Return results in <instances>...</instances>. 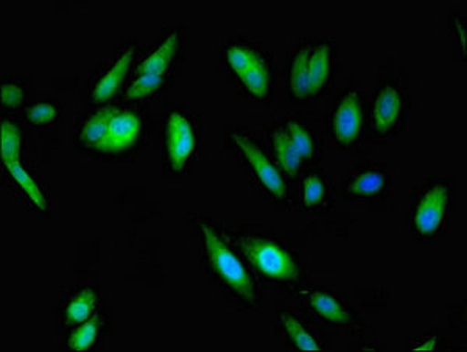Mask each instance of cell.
Instances as JSON below:
<instances>
[{"label":"cell","instance_id":"ac0fdd59","mask_svg":"<svg viewBox=\"0 0 467 352\" xmlns=\"http://www.w3.org/2000/svg\"><path fill=\"white\" fill-rule=\"evenodd\" d=\"M103 326V318L100 316H90L89 320L81 323L69 336V347L74 351H85L96 342L97 336Z\"/></svg>","mask_w":467,"mask_h":352},{"label":"cell","instance_id":"52a82bcc","mask_svg":"<svg viewBox=\"0 0 467 352\" xmlns=\"http://www.w3.org/2000/svg\"><path fill=\"white\" fill-rule=\"evenodd\" d=\"M233 140L239 147L242 155L250 162L251 169L254 171L255 178L261 181L266 192L282 202L287 198V186L282 178L277 167L268 160L265 151L251 140L248 134L234 133Z\"/></svg>","mask_w":467,"mask_h":352},{"label":"cell","instance_id":"7402d4cb","mask_svg":"<svg viewBox=\"0 0 467 352\" xmlns=\"http://www.w3.org/2000/svg\"><path fill=\"white\" fill-rule=\"evenodd\" d=\"M326 197V184L318 175L306 176L303 182V202L306 206H315Z\"/></svg>","mask_w":467,"mask_h":352},{"label":"cell","instance_id":"5bb4252c","mask_svg":"<svg viewBox=\"0 0 467 352\" xmlns=\"http://www.w3.org/2000/svg\"><path fill=\"white\" fill-rule=\"evenodd\" d=\"M306 298H307L308 305L312 307L315 314L324 318V320L335 323V325H349V323H352V314H350L349 309L334 295L323 292V290L321 292L314 290V292H308Z\"/></svg>","mask_w":467,"mask_h":352},{"label":"cell","instance_id":"30bf717a","mask_svg":"<svg viewBox=\"0 0 467 352\" xmlns=\"http://www.w3.org/2000/svg\"><path fill=\"white\" fill-rule=\"evenodd\" d=\"M449 203V187L435 182L427 187L414 206L413 222L420 234H433L440 228Z\"/></svg>","mask_w":467,"mask_h":352},{"label":"cell","instance_id":"603a6c76","mask_svg":"<svg viewBox=\"0 0 467 352\" xmlns=\"http://www.w3.org/2000/svg\"><path fill=\"white\" fill-rule=\"evenodd\" d=\"M58 108L54 103H36L28 108L27 119L32 123H50L58 118Z\"/></svg>","mask_w":467,"mask_h":352},{"label":"cell","instance_id":"8fae6325","mask_svg":"<svg viewBox=\"0 0 467 352\" xmlns=\"http://www.w3.org/2000/svg\"><path fill=\"white\" fill-rule=\"evenodd\" d=\"M363 125V105L357 92H348L341 97L334 116V133L343 145L356 142Z\"/></svg>","mask_w":467,"mask_h":352},{"label":"cell","instance_id":"4fadbf2b","mask_svg":"<svg viewBox=\"0 0 467 352\" xmlns=\"http://www.w3.org/2000/svg\"><path fill=\"white\" fill-rule=\"evenodd\" d=\"M181 41L182 39L180 30L171 32L139 63L136 74H167V70L180 52Z\"/></svg>","mask_w":467,"mask_h":352},{"label":"cell","instance_id":"ffe728a7","mask_svg":"<svg viewBox=\"0 0 467 352\" xmlns=\"http://www.w3.org/2000/svg\"><path fill=\"white\" fill-rule=\"evenodd\" d=\"M6 169L10 171L11 175L15 178V181L19 184V187L24 191V193L30 198V202L36 204L37 208L46 211V208H47V202H46L44 193L41 192V189L37 186L36 181L33 180L32 175H30V173L22 167L21 162L11 164V166L6 167Z\"/></svg>","mask_w":467,"mask_h":352},{"label":"cell","instance_id":"cb8c5ba5","mask_svg":"<svg viewBox=\"0 0 467 352\" xmlns=\"http://www.w3.org/2000/svg\"><path fill=\"white\" fill-rule=\"evenodd\" d=\"M24 97H26V92H24V88L21 85L13 83V81L2 85V102L5 107H19L24 102Z\"/></svg>","mask_w":467,"mask_h":352},{"label":"cell","instance_id":"2e32d148","mask_svg":"<svg viewBox=\"0 0 467 352\" xmlns=\"http://www.w3.org/2000/svg\"><path fill=\"white\" fill-rule=\"evenodd\" d=\"M22 131L17 123L4 120L0 127V151L6 167L21 162Z\"/></svg>","mask_w":467,"mask_h":352},{"label":"cell","instance_id":"e0dca14e","mask_svg":"<svg viewBox=\"0 0 467 352\" xmlns=\"http://www.w3.org/2000/svg\"><path fill=\"white\" fill-rule=\"evenodd\" d=\"M97 301L99 298L92 288H86L80 294L75 295L64 310L66 321L69 325H81L86 320H89L96 310Z\"/></svg>","mask_w":467,"mask_h":352},{"label":"cell","instance_id":"5b68a950","mask_svg":"<svg viewBox=\"0 0 467 352\" xmlns=\"http://www.w3.org/2000/svg\"><path fill=\"white\" fill-rule=\"evenodd\" d=\"M202 239L206 246L207 261L218 278L222 279L224 285L231 288L237 296L248 303H254L257 299L254 281L251 278L250 273L246 272L237 254H234V251L209 226L202 228Z\"/></svg>","mask_w":467,"mask_h":352},{"label":"cell","instance_id":"44dd1931","mask_svg":"<svg viewBox=\"0 0 467 352\" xmlns=\"http://www.w3.org/2000/svg\"><path fill=\"white\" fill-rule=\"evenodd\" d=\"M167 74H136V78L128 86V98H144L162 88Z\"/></svg>","mask_w":467,"mask_h":352},{"label":"cell","instance_id":"7a4b0ae2","mask_svg":"<svg viewBox=\"0 0 467 352\" xmlns=\"http://www.w3.org/2000/svg\"><path fill=\"white\" fill-rule=\"evenodd\" d=\"M334 72V46L329 41L304 44L288 66V86L295 98H312L329 85Z\"/></svg>","mask_w":467,"mask_h":352},{"label":"cell","instance_id":"9a60e30c","mask_svg":"<svg viewBox=\"0 0 467 352\" xmlns=\"http://www.w3.org/2000/svg\"><path fill=\"white\" fill-rule=\"evenodd\" d=\"M281 326L284 332H285V336L299 349H303V351H319V349H323V345H321L318 338L296 316L282 314Z\"/></svg>","mask_w":467,"mask_h":352},{"label":"cell","instance_id":"8992f818","mask_svg":"<svg viewBox=\"0 0 467 352\" xmlns=\"http://www.w3.org/2000/svg\"><path fill=\"white\" fill-rule=\"evenodd\" d=\"M275 155L282 169L290 176H296L301 171L304 160H312L317 153L314 136L297 120H288L277 127L271 136Z\"/></svg>","mask_w":467,"mask_h":352},{"label":"cell","instance_id":"6da1fadb","mask_svg":"<svg viewBox=\"0 0 467 352\" xmlns=\"http://www.w3.org/2000/svg\"><path fill=\"white\" fill-rule=\"evenodd\" d=\"M142 125V116L134 109L100 108L83 122L78 138L88 149L100 153H119L138 142Z\"/></svg>","mask_w":467,"mask_h":352},{"label":"cell","instance_id":"d4e9b609","mask_svg":"<svg viewBox=\"0 0 467 352\" xmlns=\"http://www.w3.org/2000/svg\"><path fill=\"white\" fill-rule=\"evenodd\" d=\"M436 347V338L435 336H425L422 338V342L418 343V345H414V351H433Z\"/></svg>","mask_w":467,"mask_h":352},{"label":"cell","instance_id":"7c38bea8","mask_svg":"<svg viewBox=\"0 0 467 352\" xmlns=\"http://www.w3.org/2000/svg\"><path fill=\"white\" fill-rule=\"evenodd\" d=\"M134 55H136V46L134 44H130V46L123 48L120 54L117 55L116 59L112 61V65L108 67L107 72L101 75L96 85L92 86L90 96H92L94 102H105L120 89L128 70L133 65Z\"/></svg>","mask_w":467,"mask_h":352},{"label":"cell","instance_id":"277c9868","mask_svg":"<svg viewBox=\"0 0 467 352\" xmlns=\"http://www.w3.org/2000/svg\"><path fill=\"white\" fill-rule=\"evenodd\" d=\"M224 61L251 96L268 97L273 86V70L264 50L251 44H231L224 50Z\"/></svg>","mask_w":467,"mask_h":352},{"label":"cell","instance_id":"d6986e66","mask_svg":"<svg viewBox=\"0 0 467 352\" xmlns=\"http://www.w3.org/2000/svg\"><path fill=\"white\" fill-rule=\"evenodd\" d=\"M387 184V176L382 171H365L352 178L349 184V192L356 195H376Z\"/></svg>","mask_w":467,"mask_h":352},{"label":"cell","instance_id":"9c48e42d","mask_svg":"<svg viewBox=\"0 0 467 352\" xmlns=\"http://www.w3.org/2000/svg\"><path fill=\"white\" fill-rule=\"evenodd\" d=\"M407 109V94L394 83L379 89L372 103V125L380 134H387L398 127Z\"/></svg>","mask_w":467,"mask_h":352},{"label":"cell","instance_id":"ba28073f","mask_svg":"<svg viewBox=\"0 0 467 352\" xmlns=\"http://www.w3.org/2000/svg\"><path fill=\"white\" fill-rule=\"evenodd\" d=\"M195 149V131L182 112H171L165 127V153L171 169L182 171Z\"/></svg>","mask_w":467,"mask_h":352},{"label":"cell","instance_id":"3957f363","mask_svg":"<svg viewBox=\"0 0 467 352\" xmlns=\"http://www.w3.org/2000/svg\"><path fill=\"white\" fill-rule=\"evenodd\" d=\"M237 242L251 265L265 278L281 283H295L299 279V264L285 246L253 234H240Z\"/></svg>","mask_w":467,"mask_h":352}]
</instances>
